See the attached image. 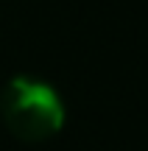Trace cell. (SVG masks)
I'll use <instances>...</instances> for the list:
<instances>
[{
  "instance_id": "obj_1",
  "label": "cell",
  "mask_w": 148,
  "mask_h": 151,
  "mask_svg": "<svg viewBox=\"0 0 148 151\" xmlns=\"http://www.w3.org/2000/svg\"><path fill=\"white\" fill-rule=\"evenodd\" d=\"M0 112L11 134L28 143L56 134L64 123V104L56 90L31 76H17L9 81L0 98Z\"/></svg>"
}]
</instances>
